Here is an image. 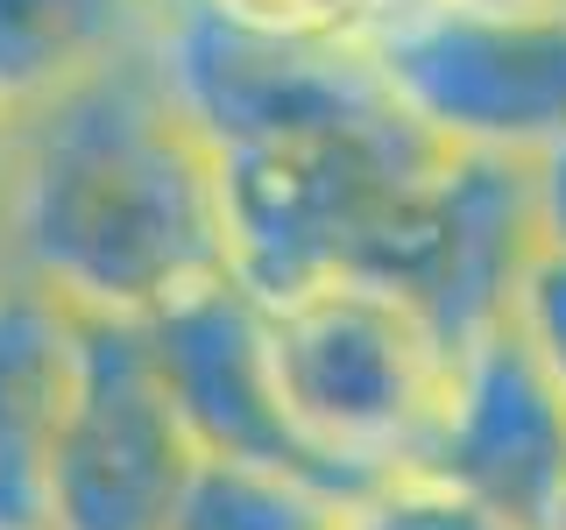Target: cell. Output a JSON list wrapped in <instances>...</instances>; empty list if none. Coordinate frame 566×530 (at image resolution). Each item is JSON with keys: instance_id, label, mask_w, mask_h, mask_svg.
<instances>
[{"instance_id": "obj_1", "label": "cell", "mask_w": 566, "mask_h": 530, "mask_svg": "<svg viewBox=\"0 0 566 530\" xmlns=\"http://www.w3.org/2000/svg\"><path fill=\"white\" fill-rule=\"evenodd\" d=\"M0 234L14 276L85 326H149L234 283L220 163L149 50L14 120Z\"/></svg>"}, {"instance_id": "obj_2", "label": "cell", "mask_w": 566, "mask_h": 530, "mask_svg": "<svg viewBox=\"0 0 566 530\" xmlns=\"http://www.w3.org/2000/svg\"><path fill=\"white\" fill-rule=\"evenodd\" d=\"M447 156L453 149L424 135L397 106V93H389V106L340 120V128L212 156L220 163L227 276L255 305H283V297L333 276L382 283Z\"/></svg>"}, {"instance_id": "obj_3", "label": "cell", "mask_w": 566, "mask_h": 530, "mask_svg": "<svg viewBox=\"0 0 566 530\" xmlns=\"http://www.w3.org/2000/svg\"><path fill=\"white\" fill-rule=\"evenodd\" d=\"M262 353L291 438L340 488L418 474L453 375V340L403 290L333 276L262 305Z\"/></svg>"}, {"instance_id": "obj_4", "label": "cell", "mask_w": 566, "mask_h": 530, "mask_svg": "<svg viewBox=\"0 0 566 530\" xmlns=\"http://www.w3.org/2000/svg\"><path fill=\"white\" fill-rule=\"evenodd\" d=\"M191 474L199 446L170 411L142 332L78 318V382L50 446L43 530H170Z\"/></svg>"}, {"instance_id": "obj_5", "label": "cell", "mask_w": 566, "mask_h": 530, "mask_svg": "<svg viewBox=\"0 0 566 530\" xmlns=\"http://www.w3.org/2000/svg\"><path fill=\"white\" fill-rule=\"evenodd\" d=\"M149 57L164 71L177 114L199 128L212 156L318 135V128H340V120L389 106V85L368 64V50L340 43V35L234 29L220 14L191 8V0L164 8Z\"/></svg>"}, {"instance_id": "obj_6", "label": "cell", "mask_w": 566, "mask_h": 530, "mask_svg": "<svg viewBox=\"0 0 566 530\" xmlns=\"http://www.w3.org/2000/svg\"><path fill=\"white\" fill-rule=\"evenodd\" d=\"M368 64L432 141L460 156H545L566 141V14L482 22L432 8L368 43Z\"/></svg>"}, {"instance_id": "obj_7", "label": "cell", "mask_w": 566, "mask_h": 530, "mask_svg": "<svg viewBox=\"0 0 566 530\" xmlns=\"http://www.w3.org/2000/svg\"><path fill=\"white\" fill-rule=\"evenodd\" d=\"M418 474L517 530H538L566 495V403L510 318L453 347L447 403L418 453Z\"/></svg>"}, {"instance_id": "obj_8", "label": "cell", "mask_w": 566, "mask_h": 530, "mask_svg": "<svg viewBox=\"0 0 566 530\" xmlns=\"http://www.w3.org/2000/svg\"><path fill=\"white\" fill-rule=\"evenodd\" d=\"M538 199H531L524 156H447L439 184L424 191L397 262L382 269L389 290H403L460 347L510 318L517 276L538 255Z\"/></svg>"}, {"instance_id": "obj_9", "label": "cell", "mask_w": 566, "mask_h": 530, "mask_svg": "<svg viewBox=\"0 0 566 530\" xmlns=\"http://www.w3.org/2000/svg\"><path fill=\"white\" fill-rule=\"evenodd\" d=\"M135 332H142V353H149L170 411L185 417L191 446L206 459H248V467L333 481V474L312 467V453L291 438V424L276 411L270 353H262V305L241 283H212V290L185 297L177 311L149 318ZM347 495H361V488H347Z\"/></svg>"}, {"instance_id": "obj_10", "label": "cell", "mask_w": 566, "mask_h": 530, "mask_svg": "<svg viewBox=\"0 0 566 530\" xmlns=\"http://www.w3.org/2000/svg\"><path fill=\"white\" fill-rule=\"evenodd\" d=\"M71 382L78 318L22 276L0 283V530H43V481Z\"/></svg>"}, {"instance_id": "obj_11", "label": "cell", "mask_w": 566, "mask_h": 530, "mask_svg": "<svg viewBox=\"0 0 566 530\" xmlns=\"http://www.w3.org/2000/svg\"><path fill=\"white\" fill-rule=\"evenodd\" d=\"M164 8L149 0H0V114L29 120L99 71L149 50Z\"/></svg>"}, {"instance_id": "obj_12", "label": "cell", "mask_w": 566, "mask_h": 530, "mask_svg": "<svg viewBox=\"0 0 566 530\" xmlns=\"http://www.w3.org/2000/svg\"><path fill=\"white\" fill-rule=\"evenodd\" d=\"M340 530H517L510 517L468 502V495L424 481V474H397V481H376L347 502Z\"/></svg>"}, {"instance_id": "obj_13", "label": "cell", "mask_w": 566, "mask_h": 530, "mask_svg": "<svg viewBox=\"0 0 566 530\" xmlns=\"http://www.w3.org/2000/svg\"><path fill=\"white\" fill-rule=\"evenodd\" d=\"M510 326L524 332V347L538 353L545 382L566 403V255H553V247L531 255V269L517 276V297H510Z\"/></svg>"}, {"instance_id": "obj_14", "label": "cell", "mask_w": 566, "mask_h": 530, "mask_svg": "<svg viewBox=\"0 0 566 530\" xmlns=\"http://www.w3.org/2000/svg\"><path fill=\"white\" fill-rule=\"evenodd\" d=\"M191 8L262 35H340V43H354V8L361 0H191Z\"/></svg>"}, {"instance_id": "obj_15", "label": "cell", "mask_w": 566, "mask_h": 530, "mask_svg": "<svg viewBox=\"0 0 566 530\" xmlns=\"http://www.w3.org/2000/svg\"><path fill=\"white\" fill-rule=\"evenodd\" d=\"M432 8H447V0H361V8H354V50L382 43V35H397V29H411L418 14H432Z\"/></svg>"}, {"instance_id": "obj_16", "label": "cell", "mask_w": 566, "mask_h": 530, "mask_svg": "<svg viewBox=\"0 0 566 530\" xmlns=\"http://www.w3.org/2000/svg\"><path fill=\"white\" fill-rule=\"evenodd\" d=\"M460 14H482V22H553L566 14V0H447Z\"/></svg>"}, {"instance_id": "obj_17", "label": "cell", "mask_w": 566, "mask_h": 530, "mask_svg": "<svg viewBox=\"0 0 566 530\" xmlns=\"http://www.w3.org/2000/svg\"><path fill=\"white\" fill-rule=\"evenodd\" d=\"M8 156H14V120L0 114V191H8Z\"/></svg>"}, {"instance_id": "obj_18", "label": "cell", "mask_w": 566, "mask_h": 530, "mask_svg": "<svg viewBox=\"0 0 566 530\" xmlns=\"http://www.w3.org/2000/svg\"><path fill=\"white\" fill-rule=\"evenodd\" d=\"M538 530H566V495H559V502H553V517H545Z\"/></svg>"}, {"instance_id": "obj_19", "label": "cell", "mask_w": 566, "mask_h": 530, "mask_svg": "<svg viewBox=\"0 0 566 530\" xmlns=\"http://www.w3.org/2000/svg\"><path fill=\"white\" fill-rule=\"evenodd\" d=\"M0 283H14V262H8V234H0Z\"/></svg>"}, {"instance_id": "obj_20", "label": "cell", "mask_w": 566, "mask_h": 530, "mask_svg": "<svg viewBox=\"0 0 566 530\" xmlns=\"http://www.w3.org/2000/svg\"><path fill=\"white\" fill-rule=\"evenodd\" d=\"M149 8H177V0H149Z\"/></svg>"}]
</instances>
